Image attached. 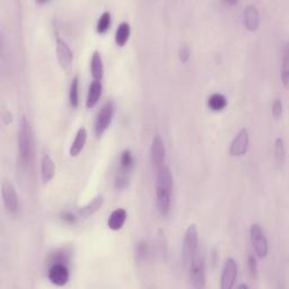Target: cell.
<instances>
[{"mask_svg": "<svg viewBox=\"0 0 289 289\" xmlns=\"http://www.w3.org/2000/svg\"><path fill=\"white\" fill-rule=\"evenodd\" d=\"M156 207L161 216H166L171 210L173 195V174L167 165L156 171Z\"/></svg>", "mask_w": 289, "mask_h": 289, "instance_id": "cell-1", "label": "cell"}, {"mask_svg": "<svg viewBox=\"0 0 289 289\" xmlns=\"http://www.w3.org/2000/svg\"><path fill=\"white\" fill-rule=\"evenodd\" d=\"M19 153L20 159L24 166L32 163L33 158V134L30 121L26 115H22L19 129Z\"/></svg>", "mask_w": 289, "mask_h": 289, "instance_id": "cell-2", "label": "cell"}, {"mask_svg": "<svg viewBox=\"0 0 289 289\" xmlns=\"http://www.w3.org/2000/svg\"><path fill=\"white\" fill-rule=\"evenodd\" d=\"M199 250V236L198 229H196L195 224L189 225L188 228L184 233L183 245H182V260L184 267L188 268L190 262H191L194 254Z\"/></svg>", "mask_w": 289, "mask_h": 289, "instance_id": "cell-3", "label": "cell"}, {"mask_svg": "<svg viewBox=\"0 0 289 289\" xmlns=\"http://www.w3.org/2000/svg\"><path fill=\"white\" fill-rule=\"evenodd\" d=\"M204 253L198 250L190 262L188 270L191 286L195 289H204L206 287V271H205Z\"/></svg>", "mask_w": 289, "mask_h": 289, "instance_id": "cell-4", "label": "cell"}, {"mask_svg": "<svg viewBox=\"0 0 289 289\" xmlns=\"http://www.w3.org/2000/svg\"><path fill=\"white\" fill-rule=\"evenodd\" d=\"M114 112H115L114 102L112 100H107L103 104V106L101 107L100 112L97 113V117L95 120L94 130L96 137H102L104 135V132L109 129V127L111 125L113 121Z\"/></svg>", "mask_w": 289, "mask_h": 289, "instance_id": "cell-5", "label": "cell"}, {"mask_svg": "<svg viewBox=\"0 0 289 289\" xmlns=\"http://www.w3.org/2000/svg\"><path fill=\"white\" fill-rule=\"evenodd\" d=\"M250 240L257 256L261 259L267 258L269 253V243L264 230L257 223L252 224L250 227Z\"/></svg>", "mask_w": 289, "mask_h": 289, "instance_id": "cell-6", "label": "cell"}, {"mask_svg": "<svg viewBox=\"0 0 289 289\" xmlns=\"http://www.w3.org/2000/svg\"><path fill=\"white\" fill-rule=\"evenodd\" d=\"M48 278L55 286L62 287L67 285L70 278V273H69L67 264L61 261H55L48 271Z\"/></svg>", "mask_w": 289, "mask_h": 289, "instance_id": "cell-7", "label": "cell"}, {"mask_svg": "<svg viewBox=\"0 0 289 289\" xmlns=\"http://www.w3.org/2000/svg\"><path fill=\"white\" fill-rule=\"evenodd\" d=\"M238 280V263L235 259L227 258L225 260L221 276V288L232 289Z\"/></svg>", "mask_w": 289, "mask_h": 289, "instance_id": "cell-8", "label": "cell"}, {"mask_svg": "<svg viewBox=\"0 0 289 289\" xmlns=\"http://www.w3.org/2000/svg\"><path fill=\"white\" fill-rule=\"evenodd\" d=\"M165 159L166 149L164 141L161 139L160 135L156 134L152 140V144H150V160H152L155 171H157L161 166L165 165Z\"/></svg>", "mask_w": 289, "mask_h": 289, "instance_id": "cell-9", "label": "cell"}, {"mask_svg": "<svg viewBox=\"0 0 289 289\" xmlns=\"http://www.w3.org/2000/svg\"><path fill=\"white\" fill-rule=\"evenodd\" d=\"M2 196L6 210L9 213H16L19 209V196H17L14 184L9 180H4L2 183Z\"/></svg>", "mask_w": 289, "mask_h": 289, "instance_id": "cell-10", "label": "cell"}, {"mask_svg": "<svg viewBox=\"0 0 289 289\" xmlns=\"http://www.w3.org/2000/svg\"><path fill=\"white\" fill-rule=\"evenodd\" d=\"M250 146V135L246 128H242L229 144V154L234 157L245 155Z\"/></svg>", "mask_w": 289, "mask_h": 289, "instance_id": "cell-11", "label": "cell"}, {"mask_svg": "<svg viewBox=\"0 0 289 289\" xmlns=\"http://www.w3.org/2000/svg\"><path fill=\"white\" fill-rule=\"evenodd\" d=\"M56 52H57V59L61 68L66 69L69 66L74 59V55L70 47L67 44L65 40L58 37L56 40Z\"/></svg>", "mask_w": 289, "mask_h": 289, "instance_id": "cell-12", "label": "cell"}, {"mask_svg": "<svg viewBox=\"0 0 289 289\" xmlns=\"http://www.w3.org/2000/svg\"><path fill=\"white\" fill-rule=\"evenodd\" d=\"M244 25L250 32H256L260 26V14L254 5H247L244 9Z\"/></svg>", "mask_w": 289, "mask_h": 289, "instance_id": "cell-13", "label": "cell"}, {"mask_svg": "<svg viewBox=\"0 0 289 289\" xmlns=\"http://www.w3.org/2000/svg\"><path fill=\"white\" fill-rule=\"evenodd\" d=\"M86 140H87V130H86L84 127H82V128L78 129L71 146L69 148V155H70L71 157H76V156H78L83 152V149L86 144Z\"/></svg>", "mask_w": 289, "mask_h": 289, "instance_id": "cell-14", "label": "cell"}, {"mask_svg": "<svg viewBox=\"0 0 289 289\" xmlns=\"http://www.w3.org/2000/svg\"><path fill=\"white\" fill-rule=\"evenodd\" d=\"M127 216H128V213H127V210L123 209V208H117V209H114L107 219L109 228L112 230H120L123 227V225L127 221Z\"/></svg>", "mask_w": 289, "mask_h": 289, "instance_id": "cell-15", "label": "cell"}, {"mask_svg": "<svg viewBox=\"0 0 289 289\" xmlns=\"http://www.w3.org/2000/svg\"><path fill=\"white\" fill-rule=\"evenodd\" d=\"M56 174V163L50 155H44L41 161V178L43 183H49Z\"/></svg>", "mask_w": 289, "mask_h": 289, "instance_id": "cell-16", "label": "cell"}, {"mask_svg": "<svg viewBox=\"0 0 289 289\" xmlns=\"http://www.w3.org/2000/svg\"><path fill=\"white\" fill-rule=\"evenodd\" d=\"M102 88V83L98 82V80H93V82L91 83L87 98H86V107L92 109L96 105L101 98Z\"/></svg>", "mask_w": 289, "mask_h": 289, "instance_id": "cell-17", "label": "cell"}, {"mask_svg": "<svg viewBox=\"0 0 289 289\" xmlns=\"http://www.w3.org/2000/svg\"><path fill=\"white\" fill-rule=\"evenodd\" d=\"M91 73L93 80H98V82H101L104 75V65L100 51L93 52V56H92V59H91Z\"/></svg>", "mask_w": 289, "mask_h": 289, "instance_id": "cell-18", "label": "cell"}, {"mask_svg": "<svg viewBox=\"0 0 289 289\" xmlns=\"http://www.w3.org/2000/svg\"><path fill=\"white\" fill-rule=\"evenodd\" d=\"M104 205V196L102 194H97L95 198L88 202L87 205L80 208L78 210L79 216L82 217H89L92 215H94L95 212L101 209Z\"/></svg>", "mask_w": 289, "mask_h": 289, "instance_id": "cell-19", "label": "cell"}, {"mask_svg": "<svg viewBox=\"0 0 289 289\" xmlns=\"http://www.w3.org/2000/svg\"><path fill=\"white\" fill-rule=\"evenodd\" d=\"M130 33H131V28L129 23L127 22L120 23L117 31H115V43H117V45H119V47H124L127 42L129 41Z\"/></svg>", "mask_w": 289, "mask_h": 289, "instance_id": "cell-20", "label": "cell"}, {"mask_svg": "<svg viewBox=\"0 0 289 289\" xmlns=\"http://www.w3.org/2000/svg\"><path fill=\"white\" fill-rule=\"evenodd\" d=\"M134 165H135V158L134 155L130 152L129 149H125L122 152L120 156V165H119V170L121 172H125L131 174L132 170H134Z\"/></svg>", "mask_w": 289, "mask_h": 289, "instance_id": "cell-21", "label": "cell"}, {"mask_svg": "<svg viewBox=\"0 0 289 289\" xmlns=\"http://www.w3.org/2000/svg\"><path fill=\"white\" fill-rule=\"evenodd\" d=\"M208 106L211 111H222L227 106V98L221 93H213L208 98Z\"/></svg>", "mask_w": 289, "mask_h": 289, "instance_id": "cell-22", "label": "cell"}, {"mask_svg": "<svg viewBox=\"0 0 289 289\" xmlns=\"http://www.w3.org/2000/svg\"><path fill=\"white\" fill-rule=\"evenodd\" d=\"M280 78H281L282 85H284V87L287 89L288 84H289V50H288V45H285L284 55H282Z\"/></svg>", "mask_w": 289, "mask_h": 289, "instance_id": "cell-23", "label": "cell"}, {"mask_svg": "<svg viewBox=\"0 0 289 289\" xmlns=\"http://www.w3.org/2000/svg\"><path fill=\"white\" fill-rule=\"evenodd\" d=\"M69 103L73 109H76L79 105V78L75 76L71 79L70 87H69Z\"/></svg>", "mask_w": 289, "mask_h": 289, "instance_id": "cell-24", "label": "cell"}, {"mask_svg": "<svg viewBox=\"0 0 289 289\" xmlns=\"http://www.w3.org/2000/svg\"><path fill=\"white\" fill-rule=\"evenodd\" d=\"M275 158L279 165H282L285 163L286 148H285V141L281 137H278L275 140Z\"/></svg>", "mask_w": 289, "mask_h": 289, "instance_id": "cell-25", "label": "cell"}, {"mask_svg": "<svg viewBox=\"0 0 289 289\" xmlns=\"http://www.w3.org/2000/svg\"><path fill=\"white\" fill-rule=\"evenodd\" d=\"M110 26H111V14L110 11H103L100 19L97 21L96 24V32L100 34H104L109 31Z\"/></svg>", "mask_w": 289, "mask_h": 289, "instance_id": "cell-26", "label": "cell"}, {"mask_svg": "<svg viewBox=\"0 0 289 289\" xmlns=\"http://www.w3.org/2000/svg\"><path fill=\"white\" fill-rule=\"evenodd\" d=\"M147 254H148L147 243H146V242H143V241L138 243L137 248H136V256H137V259L139 260V261H143V260L146 259Z\"/></svg>", "mask_w": 289, "mask_h": 289, "instance_id": "cell-27", "label": "cell"}, {"mask_svg": "<svg viewBox=\"0 0 289 289\" xmlns=\"http://www.w3.org/2000/svg\"><path fill=\"white\" fill-rule=\"evenodd\" d=\"M273 115L275 119H280L281 115H282V111H284V104H282V101L280 98H277V100L274 102L273 104Z\"/></svg>", "mask_w": 289, "mask_h": 289, "instance_id": "cell-28", "label": "cell"}, {"mask_svg": "<svg viewBox=\"0 0 289 289\" xmlns=\"http://www.w3.org/2000/svg\"><path fill=\"white\" fill-rule=\"evenodd\" d=\"M247 269H248V273L252 277H256L257 273H258V262H257V259L256 257H253L252 254L251 256L247 257Z\"/></svg>", "mask_w": 289, "mask_h": 289, "instance_id": "cell-29", "label": "cell"}, {"mask_svg": "<svg viewBox=\"0 0 289 289\" xmlns=\"http://www.w3.org/2000/svg\"><path fill=\"white\" fill-rule=\"evenodd\" d=\"M191 52H190V49L187 47L186 44H183L180 47V49H178V58H180V60L183 62V63H187L190 59V55Z\"/></svg>", "mask_w": 289, "mask_h": 289, "instance_id": "cell-30", "label": "cell"}, {"mask_svg": "<svg viewBox=\"0 0 289 289\" xmlns=\"http://www.w3.org/2000/svg\"><path fill=\"white\" fill-rule=\"evenodd\" d=\"M62 219L65 222H68L70 224H74L75 222H76V217H75V215H73V213H70V212H63L62 213Z\"/></svg>", "mask_w": 289, "mask_h": 289, "instance_id": "cell-31", "label": "cell"}, {"mask_svg": "<svg viewBox=\"0 0 289 289\" xmlns=\"http://www.w3.org/2000/svg\"><path fill=\"white\" fill-rule=\"evenodd\" d=\"M3 120H4L5 124H8L11 122V120H13V115H11V113L9 111H6L3 115Z\"/></svg>", "mask_w": 289, "mask_h": 289, "instance_id": "cell-32", "label": "cell"}, {"mask_svg": "<svg viewBox=\"0 0 289 289\" xmlns=\"http://www.w3.org/2000/svg\"><path fill=\"white\" fill-rule=\"evenodd\" d=\"M239 289H243V288H245V289H247L248 288V286L246 285V284H242V285H240L239 287H238Z\"/></svg>", "mask_w": 289, "mask_h": 289, "instance_id": "cell-33", "label": "cell"}]
</instances>
